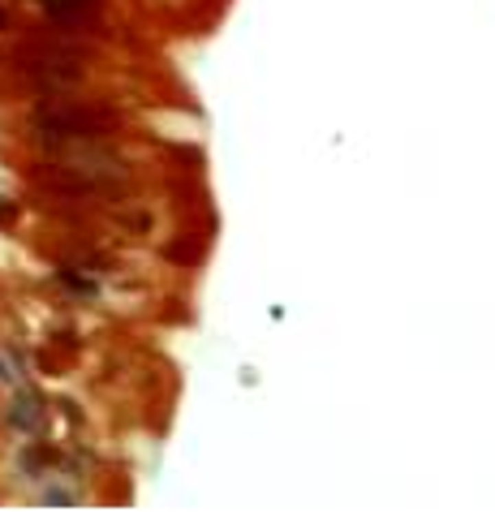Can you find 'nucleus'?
Listing matches in <instances>:
<instances>
[{"instance_id": "5", "label": "nucleus", "mask_w": 495, "mask_h": 512, "mask_svg": "<svg viewBox=\"0 0 495 512\" xmlns=\"http://www.w3.org/2000/svg\"><path fill=\"white\" fill-rule=\"evenodd\" d=\"M47 504H78L73 491H47Z\"/></svg>"}, {"instance_id": "6", "label": "nucleus", "mask_w": 495, "mask_h": 512, "mask_svg": "<svg viewBox=\"0 0 495 512\" xmlns=\"http://www.w3.org/2000/svg\"><path fill=\"white\" fill-rule=\"evenodd\" d=\"M0 26H9V18H5V9H0Z\"/></svg>"}, {"instance_id": "1", "label": "nucleus", "mask_w": 495, "mask_h": 512, "mask_svg": "<svg viewBox=\"0 0 495 512\" xmlns=\"http://www.w3.org/2000/svg\"><path fill=\"white\" fill-rule=\"evenodd\" d=\"M35 125L43 138H104L100 130L113 125V112H91V108H43Z\"/></svg>"}, {"instance_id": "2", "label": "nucleus", "mask_w": 495, "mask_h": 512, "mask_svg": "<svg viewBox=\"0 0 495 512\" xmlns=\"http://www.w3.org/2000/svg\"><path fill=\"white\" fill-rule=\"evenodd\" d=\"M95 13V0H47V18L60 26H78Z\"/></svg>"}, {"instance_id": "3", "label": "nucleus", "mask_w": 495, "mask_h": 512, "mask_svg": "<svg viewBox=\"0 0 495 512\" xmlns=\"http://www.w3.org/2000/svg\"><path fill=\"white\" fill-rule=\"evenodd\" d=\"M9 422L18 430H39V409H35V396H18V405H13Z\"/></svg>"}, {"instance_id": "4", "label": "nucleus", "mask_w": 495, "mask_h": 512, "mask_svg": "<svg viewBox=\"0 0 495 512\" xmlns=\"http://www.w3.org/2000/svg\"><path fill=\"white\" fill-rule=\"evenodd\" d=\"M56 276H60V280H65V284H69V289H78V293H95V289H100V284H95V276H78V271H73V267H60V271H56Z\"/></svg>"}]
</instances>
